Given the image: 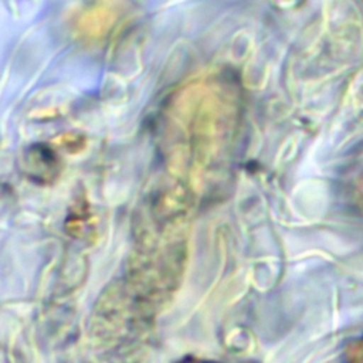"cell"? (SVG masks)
Returning <instances> with one entry per match:
<instances>
[{
  "instance_id": "7a4b0ae2",
  "label": "cell",
  "mask_w": 363,
  "mask_h": 363,
  "mask_svg": "<svg viewBox=\"0 0 363 363\" xmlns=\"http://www.w3.org/2000/svg\"><path fill=\"white\" fill-rule=\"evenodd\" d=\"M183 363H204V362H197V360H187V362H183Z\"/></svg>"
},
{
  "instance_id": "6da1fadb",
  "label": "cell",
  "mask_w": 363,
  "mask_h": 363,
  "mask_svg": "<svg viewBox=\"0 0 363 363\" xmlns=\"http://www.w3.org/2000/svg\"><path fill=\"white\" fill-rule=\"evenodd\" d=\"M346 363H363V336L353 342L349 347Z\"/></svg>"
}]
</instances>
